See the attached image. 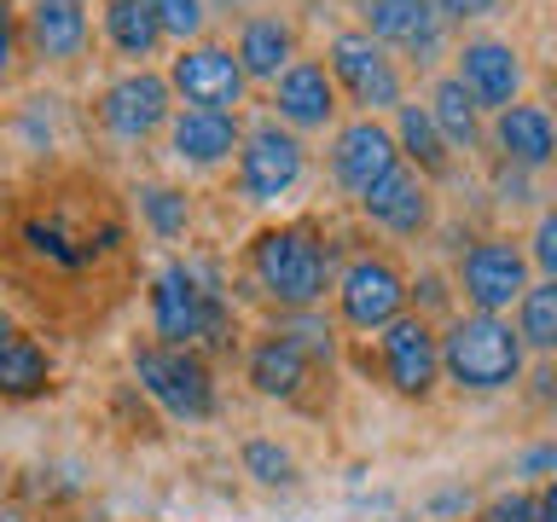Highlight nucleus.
Segmentation results:
<instances>
[{"label":"nucleus","instance_id":"f257e3e1","mask_svg":"<svg viewBox=\"0 0 557 522\" xmlns=\"http://www.w3.org/2000/svg\"><path fill=\"white\" fill-rule=\"evenodd\" d=\"M522 337L499 313H459L442 331V372L470 395H499L522 377Z\"/></svg>","mask_w":557,"mask_h":522},{"label":"nucleus","instance_id":"f03ea898","mask_svg":"<svg viewBox=\"0 0 557 522\" xmlns=\"http://www.w3.org/2000/svg\"><path fill=\"white\" fill-rule=\"evenodd\" d=\"M250 273L278 308H313L331 285V250L313 226H268L250 244Z\"/></svg>","mask_w":557,"mask_h":522},{"label":"nucleus","instance_id":"7ed1b4c3","mask_svg":"<svg viewBox=\"0 0 557 522\" xmlns=\"http://www.w3.org/2000/svg\"><path fill=\"white\" fill-rule=\"evenodd\" d=\"M151 325L169 348H191V343H226L233 337V320H226V302L215 285H203L186 261H169L151 285Z\"/></svg>","mask_w":557,"mask_h":522},{"label":"nucleus","instance_id":"20e7f679","mask_svg":"<svg viewBox=\"0 0 557 522\" xmlns=\"http://www.w3.org/2000/svg\"><path fill=\"white\" fill-rule=\"evenodd\" d=\"M134 377L146 383V395L169 418L198 424V418L215 412V383H209V365L191 355V348H169V343L134 348Z\"/></svg>","mask_w":557,"mask_h":522},{"label":"nucleus","instance_id":"39448f33","mask_svg":"<svg viewBox=\"0 0 557 522\" xmlns=\"http://www.w3.org/2000/svg\"><path fill=\"white\" fill-rule=\"evenodd\" d=\"M325 59H331L325 64L331 82H337L366 116L400 111V70H395V59H389V47H383V41H372L366 29H343V35H331Z\"/></svg>","mask_w":557,"mask_h":522},{"label":"nucleus","instance_id":"423d86ee","mask_svg":"<svg viewBox=\"0 0 557 522\" xmlns=\"http://www.w3.org/2000/svg\"><path fill=\"white\" fill-rule=\"evenodd\" d=\"M529 268H534V261L522 256L511 238H476L459 256V290H465L470 313H505V308H517L522 290H529Z\"/></svg>","mask_w":557,"mask_h":522},{"label":"nucleus","instance_id":"0eeeda50","mask_svg":"<svg viewBox=\"0 0 557 522\" xmlns=\"http://www.w3.org/2000/svg\"><path fill=\"white\" fill-rule=\"evenodd\" d=\"M377 360H383L389 389L407 395V400H424L435 383H442V337L430 331L424 313H400L395 325H383Z\"/></svg>","mask_w":557,"mask_h":522},{"label":"nucleus","instance_id":"6e6552de","mask_svg":"<svg viewBox=\"0 0 557 522\" xmlns=\"http://www.w3.org/2000/svg\"><path fill=\"white\" fill-rule=\"evenodd\" d=\"M407 278H400L395 261L383 256H360L348 261V273L337 278V308H343V325L355 331H383L407 313Z\"/></svg>","mask_w":557,"mask_h":522},{"label":"nucleus","instance_id":"1a4fd4ad","mask_svg":"<svg viewBox=\"0 0 557 522\" xmlns=\"http://www.w3.org/2000/svg\"><path fill=\"white\" fill-rule=\"evenodd\" d=\"M302 139H296L290 128H278V122H261V128L244 134L238 146V186L250 203H273L285 198V191L302 181Z\"/></svg>","mask_w":557,"mask_h":522},{"label":"nucleus","instance_id":"9d476101","mask_svg":"<svg viewBox=\"0 0 557 522\" xmlns=\"http://www.w3.org/2000/svg\"><path fill=\"white\" fill-rule=\"evenodd\" d=\"M395 163H400V146L377 116L343 122L337 139H331V174H337V186L348 191V198H366Z\"/></svg>","mask_w":557,"mask_h":522},{"label":"nucleus","instance_id":"9b49d317","mask_svg":"<svg viewBox=\"0 0 557 522\" xmlns=\"http://www.w3.org/2000/svg\"><path fill=\"white\" fill-rule=\"evenodd\" d=\"M366 35L407 52L412 64H435L442 59L447 17L435 12V0H366Z\"/></svg>","mask_w":557,"mask_h":522},{"label":"nucleus","instance_id":"f8f14e48","mask_svg":"<svg viewBox=\"0 0 557 522\" xmlns=\"http://www.w3.org/2000/svg\"><path fill=\"white\" fill-rule=\"evenodd\" d=\"M244 70H238V52L226 47H186L181 59L169 70V87H181L186 104H198V111H233L244 99Z\"/></svg>","mask_w":557,"mask_h":522},{"label":"nucleus","instance_id":"ddd939ff","mask_svg":"<svg viewBox=\"0 0 557 522\" xmlns=\"http://www.w3.org/2000/svg\"><path fill=\"white\" fill-rule=\"evenodd\" d=\"M99 122L111 128L116 139H146L169 122V82L151 76V70H128L104 87L99 99Z\"/></svg>","mask_w":557,"mask_h":522},{"label":"nucleus","instance_id":"4468645a","mask_svg":"<svg viewBox=\"0 0 557 522\" xmlns=\"http://www.w3.org/2000/svg\"><path fill=\"white\" fill-rule=\"evenodd\" d=\"M459 82L470 87V99L482 111H505L517 104V87H522V59L511 41H494V35H476V41L459 47Z\"/></svg>","mask_w":557,"mask_h":522},{"label":"nucleus","instance_id":"2eb2a0df","mask_svg":"<svg viewBox=\"0 0 557 522\" xmlns=\"http://www.w3.org/2000/svg\"><path fill=\"white\" fill-rule=\"evenodd\" d=\"M366 209V221L383 226V233H395V238H418L430 226V186H424V174L407 169V163H395L383 181L360 198Z\"/></svg>","mask_w":557,"mask_h":522},{"label":"nucleus","instance_id":"dca6fc26","mask_svg":"<svg viewBox=\"0 0 557 522\" xmlns=\"http://www.w3.org/2000/svg\"><path fill=\"white\" fill-rule=\"evenodd\" d=\"M320 348L325 343H302V331H273V337H261L250 348V383L261 395H273V400H296Z\"/></svg>","mask_w":557,"mask_h":522},{"label":"nucleus","instance_id":"f3484780","mask_svg":"<svg viewBox=\"0 0 557 522\" xmlns=\"http://www.w3.org/2000/svg\"><path fill=\"white\" fill-rule=\"evenodd\" d=\"M273 104L290 128H325V122L337 116V82H331L325 64L296 59L285 76L273 82Z\"/></svg>","mask_w":557,"mask_h":522},{"label":"nucleus","instance_id":"a211bd4d","mask_svg":"<svg viewBox=\"0 0 557 522\" xmlns=\"http://www.w3.org/2000/svg\"><path fill=\"white\" fill-rule=\"evenodd\" d=\"M494 146L517 169H546V163H557V122L546 116V104L517 99L494 116Z\"/></svg>","mask_w":557,"mask_h":522},{"label":"nucleus","instance_id":"6ab92c4d","mask_svg":"<svg viewBox=\"0 0 557 522\" xmlns=\"http://www.w3.org/2000/svg\"><path fill=\"white\" fill-rule=\"evenodd\" d=\"M169 146L181 163H226L238 146H244V134H238V116L233 111H198V104H186L181 116L169 122Z\"/></svg>","mask_w":557,"mask_h":522},{"label":"nucleus","instance_id":"aec40b11","mask_svg":"<svg viewBox=\"0 0 557 522\" xmlns=\"http://www.w3.org/2000/svg\"><path fill=\"white\" fill-rule=\"evenodd\" d=\"M296 64V35L278 12H261L238 29V70L250 82H278Z\"/></svg>","mask_w":557,"mask_h":522},{"label":"nucleus","instance_id":"412c9836","mask_svg":"<svg viewBox=\"0 0 557 522\" xmlns=\"http://www.w3.org/2000/svg\"><path fill=\"white\" fill-rule=\"evenodd\" d=\"M29 35L47 59H76L82 41H87V0H35Z\"/></svg>","mask_w":557,"mask_h":522},{"label":"nucleus","instance_id":"4be33fe9","mask_svg":"<svg viewBox=\"0 0 557 522\" xmlns=\"http://www.w3.org/2000/svg\"><path fill=\"white\" fill-rule=\"evenodd\" d=\"M395 146H400V163L418 169V174H447V163H453V146L430 122V104H400L395 111Z\"/></svg>","mask_w":557,"mask_h":522},{"label":"nucleus","instance_id":"5701e85b","mask_svg":"<svg viewBox=\"0 0 557 522\" xmlns=\"http://www.w3.org/2000/svg\"><path fill=\"white\" fill-rule=\"evenodd\" d=\"M430 122L442 128V139L453 151H476L482 139V104L470 99V87L459 76H442L430 87Z\"/></svg>","mask_w":557,"mask_h":522},{"label":"nucleus","instance_id":"b1692460","mask_svg":"<svg viewBox=\"0 0 557 522\" xmlns=\"http://www.w3.org/2000/svg\"><path fill=\"white\" fill-rule=\"evenodd\" d=\"M104 35H111V47L122 59H151L157 41H163L146 0H104Z\"/></svg>","mask_w":557,"mask_h":522},{"label":"nucleus","instance_id":"393cba45","mask_svg":"<svg viewBox=\"0 0 557 522\" xmlns=\"http://www.w3.org/2000/svg\"><path fill=\"white\" fill-rule=\"evenodd\" d=\"M517 337H522V348H534V355H557V278H540V285L522 290Z\"/></svg>","mask_w":557,"mask_h":522},{"label":"nucleus","instance_id":"a878e982","mask_svg":"<svg viewBox=\"0 0 557 522\" xmlns=\"http://www.w3.org/2000/svg\"><path fill=\"white\" fill-rule=\"evenodd\" d=\"M47 377H52V360L41 355V343H29V337L12 331V343L0 348V395H12V400L41 395Z\"/></svg>","mask_w":557,"mask_h":522},{"label":"nucleus","instance_id":"bb28decb","mask_svg":"<svg viewBox=\"0 0 557 522\" xmlns=\"http://www.w3.org/2000/svg\"><path fill=\"white\" fill-rule=\"evenodd\" d=\"M139 215H146V226L157 238H181L191 209H186V198L174 186H146V191H139Z\"/></svg>","mask_w":557,"mask_h":522},{"label":"nucleus","instance_id":"cd10ccee","mask_svg":"<svg viewBox=\"0 0 557 522\" xmlns=\"http://www.w3.org/2000/svg\"><path fill=\"white\" fill-rule=\"evenodd\" d=\"M244 470H250L261 487H290L296 482V459L278 442H244Z\"/></svg>","mask_w":557,"mask_h":522},{"label":"nucleus","instance_id":"c85d7f7f","mask_svg":"<svg viewBox=\"0 0 557 522\" xmlns=\"http://www.w3.org/2000/svg\"><path fill=\"white\" fill-rule=\"evenodd\" d=\"M157 29L174 35V41H191V35L203 29V0H146Z\"/></svg>","mask_w":557,"mask_h":522},{"label":"nucleus","instance_id":"c756f323","mask_svg":"<svg viewBox=\"0 0 557 522\" xmlns=\"http://www.w3.org/2000/svg\"><path fill=\"white\" fill-rule=\"evenodd\" d=\"M24 238H29V250L52 256L59 268H82V261H87V250H70V238L59 233V226H47V221H29V226H24Z\"/></svg>","mask_w":557,"mask_h":522},{"label":"nucleus","instance_id":"7c9ffc66","mask_svg":"<svg viewBox=\"0 0 557 522\" xmlns=\"http://www.w3.org/2000/svg\"><path fill=\"white\" fill-rule=\"evenodd\" d=\"M529 261L546 278H557V209H546V215L534 221V238H529Z\"/></svg>","mask_w":557,"mask_h":522},{"label":"nucleus","instance_id":"2f4dec72","mask_svg":"<svg viewBox=\"0 0 557 522\" xmlns=\"http://www.w3.org/2000/svg\"><path fill=\"white\" fill-rule=\"evenodd\" d=\"M482 522H540V517H534V494H499V499L482 511Z\"/></svg>","mask_w":557,"mask_h":522},{"label":"nucleus","instance_id":"473e14b6","mask_svg":"<svg viewBox=\"0 0 557 522\" xmlns=\"http://www.w3.org/2000/svg\"><path fill=\"white\" fill-rule=\"evenodd\" d=\"M435 12H442L447 24H476V17L499 12V0H435Z\"/></svg>","mask_w":557,"mask_h":522},{"label":"nucleus","instance_id":"72a5a7b5","mask_svg":"<svg viewBox=\"0 0 557 522\" xmlns=\"http://www.w3.org/2000/svg\"><path fill=\"white\" fill-rule=\"evenodd\" d=\"M494 186H499L505 203H529L534 198V191H529V169H517V163H499V181Z\"/></svg>","mask_w":557,"mask_h":522},{"label":"nucleus","instance_id":"f704fd0d","mask_svg":"<svg viewBox=\"0 0 557 522\" xmlns=\"http://www.w3.org/2000/svg\"><path fill=\"white\" fill-rule=\"evenodd\" d=\"M517 470H522V476H552V470H557V442H546V447H529V452L517 459Z\"/></svg>","mask_w":557,"mask_h":522},{"label":"nucleus","instance_id":"c9c22d12","mask_svg":"<svg viewBox=\"0 0 557 522\" xmlns=\"http://www.w3.org/2000/svg\"><path fill=\"white\" fill-rule=\"evenodd\" d=\"M534 517H540V522H557V476L534 494Z\"/></svg>","mask_w":557,"mask_h":522},{"label":"nucleus","instance_id":"e433bc0d","mask_svg":"<svg viewBox=\"0 0 557 522\" xmlns=\"http://www.w3.org/2000/svg\"><path fill=\"white\" fill-rule=\"evenodd\" d=\"M7 64H12V7L0 0V76H7Z\"/></svg>","mask_w":557,"mask_h":522},{"label":"nucleus","instance_id":"4c0bfd02","mask_svg":"<svg viewBox=\"0 0 557 522\" xmlns=\"http://www.w3.org/2000/svg\"><path fill=\"white\" fill-rule=\"evenodd\" d=\"M465 505H470V494H442V499H430V511L447 517V511H465Z\"/></svg>","mask_w":557,"mask_h":522},{"label":"nucleus","instance_id":"58836bf2","mask_svg":"<svg viewBox=\"0 0 557 522\" xmlns=\"http://www.w3.org/2000/svg\"><path fill=\"white\" fill-rule=\"evenodd\" d=\"M0 522H24V517H12V511H0Z\"/></svg>","mask_w":557,"mask_h":522}]
</instances>
